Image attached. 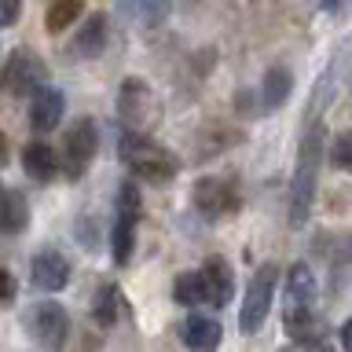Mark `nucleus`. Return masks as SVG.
Returning a JSON list of instances; mask_svg holds the SVG:
<instances>
[{
    "label": "nucleus",
    "instance_id": "1",
    "mask_svg": "<svg viewBox=\"0 0 352 352\" xmlns=\"http://www.w3.org/2000/svg\"><path fill=\"white\" fill-rule=\"evenodd\" d=\"M323 143H327L323 121H312L308 132L301 136V151H297L294 180H290V224L294 228H301L308 220V213H312V206H316L319 169H323Z\"/></svg>",
    "mask_w": 352,
    "mask_h": 352
},
{
    "label": "nucleus",
    "instance_id": "2",
    "mask_svg": "<svg viewBox=\"0 0 352 352\" xmlns=\"http://www.w3.org/2000/svg\"><path fill=\"white\" fill-rule=\"evenodd\" d=\"M118 154L132 176H140V180H147L154 187H165L169 180H176V169H180V162L158 140H151L147 132H121Z\"/></svg>",
    "mask_w": 352,
    "mask_h": 352
},
{
    "label": "nucleus",
    "instance_id": "3",
    "mask_svg": "<svg viewBox=\"0 0 352 352\" xmlns=\"http://www.w3.org/2000/svg\"><path fill=\"white\" fill-rule=\"evenodd\" d=\"M275 286H279V268L264 261L246 283V297H242V312H239L242 334H257L264 327V319L272 312V301H275Z\"/></svg>",
    "mask_w": 352,
    "mask_h": 352
},
{
    "label": "nucleus",
    "instance_id": "4",
    "mask_svg": "<svg viewBox=\"0 0 352 352\" xmlns=\"http://www.w3.org/2000/svg\"><path fill=\"white\" fill-rule=\"evenodd\" d=\"M191 206L202 220H224L231 213H239L242 206L239 184L228 180V176H202L191 187Z\"/></svg>",
    "mask_w": 352,
    "mask_h": 352
},
{
    "label": "nucleus",
    "instance_id": "5",
    "mask_svg": "<svg viewBox=\"0 0 352 352\" xmlns=\"http://www.w3.org/2000/svg\"><path fill=\"white\" fill-rule=\"evenodd\" d=\"M22 323H26V334L48 352H63L66 338H70V312L59 301H37L22 316Z\"/></svg>",
    "mask_w": 352,
    "mask_h": 352
},
{
    "label": "nucleus",
    "instance_id": "6",
    "mask_svg": "<svg viewBox=\"0 0 352 352\" xmlns=\"http://www.w3.org/2000/svg\"><path fill=\"white\" fill-rule=\"evenodd\" d=\"M99 151V125L92 118H77L63 136V165L70 173V180H81V173L92 165Z\"/></svg>",
    "mask_w": 352,
    "mask_h": 352
},
{
    "label": "nucleus",
    "instance_id": "7",
    "mask_svg": "<svg viewBox=\"0 0 352 352\" xmlns=\"http://www.w3.org/2000/svg\"><path fill=\"white\" fill-rule=\"evenodd\" d=\"M323 239L312 242L316 253H323L327 275H330V294H341L352 279V235L349 231H319Z\"/></svg>",
    "mask_w": 352,
    "mask_h": 352
},
{
    "label": "nucleus",
    "instance_id": "8",
    "mask_svg": "<svg viewBox=\"0 0 352 352\" xmlns=\"http://www.w3.org/2000/svg\"><path fill=\"white\" fill-rule=\"evenodd\" d=\"M4 85L15 96H37L48 85V63L33 48H15L8 66H4Z\"/></svg>",
    "mask_w": 352,
    "mask_h": 352
},
{
    "label": "nucleus",
    "instance_id": "9",
    "mask_svg": "<svg viewBox=\"0 0 352 352\" xmlns=\"http://www.w3.org/2000/svg\"><path fill=\"white\" fill-rule=\"evenodd\" d=\"M151 114H154L151 85L140 81V77H125L118 88V118L125 125V132H147Z\"/></svg>",
    "mask_w": 352,
    "mask_h": 352
},
{
    "label": "nucleus",
    "instance_id": "10",
    "mask_svg": "<svg viewBox=\"0 0 352 352\" xmlns=\"http://www.w3.org/2000/svg\"><path fill=\"white\" fill-rule=\"evenodd\" d=\"M202 290H206V301L213 308H228L231 297H235V268L228 264V257H220V253H209L202 261Z\"/></svg>",
    "mask_w": 352,
    "mask_h": 352
},
{
    "label": "nucleus",
    "instance_id": "11",
    "mask_svg": "<svg viewBox=\"0 0 352 352\" xmlns=\"http://www.w3.org/2000/svg\"><path fill=\"white\" fill-rule=\"evenodd\" d=\"M30 279H33V286H41V290L59 294L63 286L70 283V261H66V253L52 250V246L37 250L30 261Z\"/></svg>",
    "mask_w": 352,
    "mask_h": 352
},
{
    "label": "nucleus",
    "instance_id": "12",
    "mask_svg": "<svg viewBox=\"0 0 352 352\" xmlns=\"http://www.w3.org/2000/svg\"><path fill=\"white\" fill-rule=\"evenodd\" d=\"M110 19L103 15V11H92L85 22H81V30H77V37L70 44V55L74 59H99L107 48V41H110Z\"/></svg>",
    "mask_w": 352,
    "mask_h": 352
},
{
    "label": "nucleus",
    "instance_id": "13",
    "mask_svg": "<svg viewBox=\"0 0 352 352\" xmlns=\"http://www.w3.org/2000/svg\"><path fill=\"white\" fill-rule=\"evenodd\" d=\"M319 297V283L312 268H308L305 261L290 264V272H286V312H305V308H312Z\"/></svg>",
    "mask_w": 352,
    "mask_h": 352
},
{
    "label": "nucleus",
    "instance_id": "14",
    "mask_svg": "<svg viewBox=\"0 0 352 352\" xmlns=\"http://www.w3.org/2000/svg\"><path fill=\"white\" fill-rule=\"evenodd\" d=\"M63 114H66V96L59 92V88L44 85L41 92L30 99V125L37 132H55Z\"/></svg>",
    "mask_w": 352,
    "mask_h": 352
},
{
    "label": "nucleus",
    "instance_id": "15",
    "mask_svg": "<svg viewBox=\"0 0 352 352\" xmlns=\"http://www.w3.org/2000/svg\"><path fill=\"white\" fill-rule=\"evenodd\" d=\"M224 341V327L213 316H187L184 319V345L187 352H217Z\"/></svg>",
    "mask_w": 352,
    "mask_h": 352
},
{
    "label": "nucleus",
    "instance_id": "16",
    "mask_svg": "<svg viewBox=\"0 0 352 352\" xmlns=\"http://www.w3.org/2000/svg\"><path fill=\"white\" fill-rule=\"evenodd\" d=\"M22 169H26L30 180L52 184V180H55V173H59V154H55L52 143L30 140L26 147H22Z\"/></svg>",
    "mask_w": 352,
    "mask_h": 352
},
{
    "label": "nucleus",
    "instance_id": "17",
    "mask_svg": "<svg viewBox=\"0 0 352 352\" xmlns=\"http://www.w3.org/2000/svg\"><path fill=\"white\" fill-rule=\"evenodd\" d=\"M283 327H286V334H290L301 349L305 345H323L327 334H330L327 323L312 312V308H305V312H286L283 316Z\"/></svg>",
    "mask_w": 352,
    "mask_h": 352
},
{
    "label": "nucleus",
    "instance_id": "18",
    "mask_svg": "<svg viewBox=\"0 0 352 352\" xmlns=\"http://www.w3.org/2000/svg\"><path fill=\"white\" fill-rule=\"evenodd\" d=\"M30 228V206L19 187L0 191V235H22Z\"/></svg>",
    "mask_w": 352,
    "mask_h": 352
},
{
    "label": "nucleus",
    "instance_id": "19",
    "mask_svg": "<svg viewBox=\"0 0 352 352\" xmlns=\"http://www.w3.org/2000/svg\"><path fill=\"white\" fill-rule=\"evenodd\" d=\"M290 92H294V74L286 70V66H268V70H264V81H261V107L279 110V107H286Z\"/></svg>",
    "mask_w": 352,
    "mask_h": 352
},
{
    "label": "nucleus",
    "instance_id": "20",
    "mask_svg": "<svg viewBox=\"0 0 352 352\" xmlns=\"http://www.w3.org/2000/svg\"><path fill=\"white\" fill-rule=\"evenodd\" d=\"M143 217V198H140V187L125 180L118 187V202H114V220H121V224H132L136 228Z\"/></svg>",
    "mask_w": 352,
    "mask_h": 352
},
{
    "label": "nucleus",
    "instance_id": "21",
    "mask_svg": "<svg viewBox=\"0 0 352 352\" xmlns=\"http://www.w3.org/2000/svg\"><path fill=\"white\" fill-rule=\"evenodd\" d=\"M81 15H85V8L77 4V0H55V4H48V11H44V30L63 33V30H70Z\"/></svg>",
    "mask_w": 352,
    "mask_h": 352
},
{
    "label": "nucleus",
    "instance_id": "22",
    "mask_svg": "<svg viewBox=\"0 0 352 352\" xmlns=\"http://www.w3.org/2000/svg\"><path fill=\"white\" fill-rule=\"evenodd\" d=\"M173 301L184 305V308H195L206 301V290H202V275L198 272H180L173 279Z\"/></svg>",
    "mask_w": 352,
    "mask_h": 352
},
{
    "label": "nucleus",
    "instance_id": "23",
    "mask_svg": "<svg viewBox=\"0 0 352 352\" xmlns=\"http://www.w3.org/2000/svg\"><path fill=\"white\" fill-rule=\"evenodd\" d=\"M132 250H136V228L114 220V228H110V253H114L118 268H125V264L132 261Z\"/></svg>",
    "mask_w": 352,
    "mask_h": 352
},
{
    "label": "nucleus",
    "instance_id": "24",
    "mask_svg": "<svg viewBox=\"0 0 352 352\" xmlns=\"http://www.w3.org/2000/svg\"><path fill=\"white\" fill-rule=\"evenodd\" d=\"M92 316H96L99 327H114L118 323V290L114 286H103V290H99L96 305H92Z\"/></svg>",
    "mask_w": 352,
    "mask_h": 352
},
{
    "label": "nucleus",
    "instance_id": "25",
    "mask_svg": "<svg viewBox=\"0 0 352 352\" xmlns=\"http://www.w3.org/2000/svg\"><path fill=\"white\" fill-rule=\"evenodd\" d=\"M330 165L341 173H352V129L334 136V143H330Z\"/></svg>",
    "mask_w": 352,
    "mask_h": 352
},
{
    "label": "nucleus",
    "instance_id": "26",
    "mask_svg": "<svg viewBox=\"0 0 352 352\" xmlns=\"http://www.w3.org/2000/svg\"><path fill=\"white\" fill-rule=\"evenodd\" d=\"M77 242H81L88 253L99 250V220L96 217H88V213L77 217Z\"/></svg>",
    "mask_w": 352,
    "mask_h": 352
},
{
    "label": "nucleus",
    "instance_id": "27",
    "mask_svg": "<svg viewBox=\"0 0 352 352\" xmlns=\"http://www.w3.org/2000/svg\"><path fill=\"white\" fill-rule=\"evenodd\" d=\"M132 11H136V15L147 22V30H151L154 22H162L165 15H169V4H140V8H132Z\"/></svg>",
    "mask_w": 352,
    "mask_h": 352
},
{
    "label": "nucleus",
    "instance_id": "28",
    "mask_svg": "<svg viewBox=\"0 0 352 352\" xmlns=\"http://www.w3.org/2000/svg\"><path fill=\"white\" fill-rule=\"evenodd\" d=\"M15 294H19V283H15V275L0 268V308H8L11 301H15Z\"/></svg>",
    "mask_w": 352,
    "mask_h": 352
},
{
    "label": "nucleus",
    "instance_id": "29",
    "mask_svg": "<svg viewBox=\"0 0 352 352\" xmlns=\"http://www.w3.org/2000/svg\"><path fill=\"white\" fill-rule=\"evenodd\" d=\"M19 15H22V4H19V0H0V30H4V26H15Z\"/></svg>",
    "mask_w": 352,
    "mask_h": 352
},
{
    "label": "nucleus",
    "instance_id": "30",
    "mask_svg": "<svg viewBox=\"0 0 352 352\" xmlns=\"http://www.w3.org/2000/svg\"><path fill=\"white\" fill-rule=\"evenodd\" d=\"M338 341H341V349L345 352H352V316L341 323V330H338Z\"/></svg>",
    "mask_w": 352,
    "mask_h": 352
},
{
    "label": "nucleus",
    "instance_id": "31",
    "mask_svg": "<svg viewBox=\"0 0 352 352\" xmlns=\"http://www.w3.org/2000/svg\"><path fill=\"white\" fill-rule=\"evenodd\" d=\"M297 352H338L330 341H323V345H305V349H297Z\"/></svg>",
    "mask_w": 352,
    "mask_h": 352
},
{
    "label": "nucleus",
    "instance_id": "32",
    "mask_svg": "<svg viewBox=\"0 0 352 352\" xmlns=\"http://www.w3.org/2000/svg\"><path fill=\"white\" fill-rule=\"evenodd\" d=\"M0 158H4V136H0Z\"/></svg>",
    "mask_w": 352,
    "mask_h": 352
},
{
    "label": "nucleus",
    "instance_id": "33",
    "mask_svg": "<svg viewBox=\"0 0 352 352\" xmlns=\"http://www.w3.org/2000/svg\"><path fill=\"white\" fill-rule=\"evenodd\" d=\"M279 352H294V349H279Z\"/></svg>",
    "mask_w": 352,
    "mask_h": 352
}]
</instances>
